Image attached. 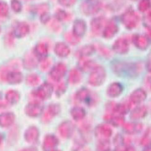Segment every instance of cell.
Masks as SVG:
<instances>
[{
  "mask_svg": "<svg viewBox=\"0 0 151 151\" xmlns=\"http://www.w3.org/2000/svg\"><path fill=\"white\" fill-rule=\"evenodd\" d=\"M112 69L120 77L133 78L141 73L142 66L138 63L115 62L112 64Z\"/></svg>",
  "mask_w": 151,
  "mask_h": 151,
  "instance_id": "obj_1",
  "label": "cell"
},
{
  "mask_svg": "<svg viewBox=\"0 0 151 151\" xmlns=\"http://www.w3.org/2000/svg\"><path fill=\"white\" fill-rule=\"evenodd\" d=\"M106 78V73L101 66H96L92 70L88 78L89 84L94 87L102 85Z\"/></svg>",
  "mask_w": 151,
  "mask_h": 151,
  "instance_id": "obj_2",
  "label": "cell"
},
{
  "mask_svg": "<svg viewBox=\"0 0 151 151\" xmlns=\"http://www.w3.org/2000/svg\"><path fill=\"white\" fill-rule=\"evenodd\" d=\"M54 87L48 82H45L33 92V95L39 100H45L51 96Z\"/></svg>",
  "mask_w": 151,
  "mask_h": 151,
  "instance_id": "obj_3",
  "label": "cell"
},
{
  "mask_svg": "<svg viewBox=\"0 0 151 151\" xmlns=\"http://www.w3.org/2000/svg\"><path fill=\"white\" fill-rule=\"evenodd\" d=\"M139 22V17L134 11L128 10L122 16V22L128 29H133L137 27Z\"/></svg>",
  "mask_w": 151,
  "mask_h": 151,
  "instance_id": "obj_4",
  "label": "cell"
},
{
  "mask_svg": "<svg viewBox=\"0 0 151 151\" xmlns=\"http://www.w3.org/2000/svg\"><path fill=\"white\" fill-rule=\"evenodd\" d=\"M5 72V81L10 84H18L23 80L22 73L16 70H11L10 67H4Z\"/></svg>",
  "mask_w": 151,
  "mask_h": 151,
  "instance_id": "obj_5",
  "label": "cell"
},
{
  "mask_svg": "<svg viewBox=\"0 0 151 151\" xmlns=\"http://www.w3.org/2000/svg\"><path fill=\"white\" fill-rule=\"evenodd\" d=\"M101 7V3L99 0H87L82 3L81 9L85 14L90 16L99 12Z\"/></svg>",
  "mask_w": 151,
  "mask_h": 151,
  "instance_id": "obj_6",
  "label": "cell"
},
{
  "mask_svg": "<svg viewBox=\"0 0 151 151\" xmlns=\"http://www.w3.org/2000/svg\"><path fill=\"white\" fill-rule=\"evenodd\" d=\"M95 137L99 140L109 139L112 135V128L106 124H101L97 125L95 128Z\"/></svg>",
  "mask_w": 151,
  "mask_h": 151,
  "instance_id": "obj_7",
  "label": "cell"
},
{
  "mask_svg": "<svg viewBox=\"0 0 151 151\" xmlns=\"http://www.w3.org/2000/svg\"><path fill=\"white\" fill-rule=\"evenodd\" d=\"M43 106L37 101H33L29 103L25 108V114L30 117H37L42 112Z\"/></svg>",
  "mask_w": 151,
  "mask_h": 151,
  "instance_id": "obj_8",
  "label": "cell"
},
{
  "mask_svg": "<svg viewBox=\"0 0 151 151\" xmlns=\"http://www.w3.org/2000/svg\"><path fill=\"white\" fill-rule=\"evenodd\" d=\"M66 71V66L64 63H59L52 68L50 72V76L54 81L58 82L64 77Z\"/></svg>",
  "mask_w": 151,
  "mask_h": 151,
  "instance_id": "obj_9",
  "label": "cell"
},
{
  "mask_svg": "<svg viewBox=\"0 0 151 151\" xmlns=\"http://www.w3.org/2000/svg\"><path fill=\"white\" fill-rule=\"evenodd\" d=\"M75 99L79 102H84L88 105L93 104L94 101V99L90 90L86 88H81L79 89L76 93Z\"/></svg>",
  "mask_w": 151,
  "mask_h": 151,
  "instance_id": "obj_10",
  "label": "cell"
},
{
  "mask_svg": "<svg viewBox=\"0 0 151 151\" xmlns=\"http://www.w3.org/2000/svg\"><path fill=\"white\" fill-rule=\"evenodd\" d=\"M74 129L75 126L71 121H65L59 125L58 130L62 137L70 138L73 136Z\"/></svg>",
  "mask_w": 151,
  "mask_h": 151,
  "instance_id": "obj_11",
  "label": "cell"
},
{
  "mask_svg": "<svg viewBox=\"0 0 151 151\" xmlns=\"http://www.w3.org/2000/svg\"><path fill=\"white\" fill-rule=\"evenodd\" d=\"M58 144L59 140L55 136L52 134H49L45 137L42 147L44 151H51L55 149Z\"/></svg>",
  "mask_w": 151,
  "mask_h": 151,
  "instance_id": "obj_12",
  "label": "cell"
},
{
  "mask_svg": "<svg viewBox=\"0 0 151 151\" xmlns=\"http://www.w3.org/2000/svg\"><path fill=\"white\" fill-rule=\"evenodd\" d=\"M60 111H61V108H60V106L59 104H50L48 106L47 111L44 114L42 120L45 123L49 122L53 118L59 114Z\"/></svg>",
  "mask_w": 151,
  "mask_h": 151,
  "instance_id": "obj_13",
  "label": "cell"
},
{
  "mask_svg": "<svg viewBox=\"0 0 151 151\" xmlns=\"http://www.w3.org/2000/svg\"><path fill=\"white\" fill-rule=\"evenodd\" d=\"M40 136V132L38 128L35 126L28 127L25 132L24 138L25 141L31 144H34L38 141Z\"/></svg>",
  "mask_w": 151,
  "mask_h": 151,
  "instance_id": "obj_14",
  "label": "cell"
},
{
  "mask_svg": "<svg viewBox=\"0 0 151 151\" xmlns=\"http://www.w3.org/2000/svg\"><path fill=\"white\" fill-rule=\"evenodd\" d=\"M112 47L113 50L117 54H125L129 50V43L124 37H120L114 42Z\"/></svg>",
  "mask_w": 151,
  "mask_h": 151,
  "instance_id": "obj_15",
  "label": "cell"
},
{
  "mask_svg": "<svg viewBox=\"0 0 151 151\" xmlns=\"http://www.w3.org/2000/svg\"><path fill=\"white\" fill-rule=\"evenodd\" d=\"M147 98V93L145 90L138 88L131 93L129 101L133 104H138L144 101Z\"/></svg>",
  "mask_w": 151,
  "mask_h": 151,
  "instance_id": "obj_16",
  "label": "cell"
},
{
  "mask_svg": "<svg viewBox=\"0 0 151 151\" xmlns=\"http://www.w3.org/2000/svg\"><path fill=\"white\" fill-rule=\"evenodd\" d=\"M16 120V116L13 112H6L0 114V127L7 128L12 125Z\"/></svg>",
  "mask_w": 151,
  "mask_h": 151,
  "instance_id": "obj_17",
  "label": "cell"
},
{
  "mask_svg": "<svg viewBox=\"0 0 151 151\" xmlns=\"http://www.w3.org/2000/svg\"><path fill=\"white\" fill-rule=\"evenodd\" d=\"M123 130L129 134H136L140 133L143 128V125L139 122L124 123L122 125Z\"/></svg>",
  "mask_w": 151,
  "mask_h": 151,
  "instance_id": "obj_18",
  "label": "cell"
},
{
  "mask_svg": "<svg viewBox=\"0 0 151 151\" xmlns=\"http://www.w3.org/2000/svg\"><path fill=\"white\" fill-rule=\"evenodd\" d=\"M123 90L124 87L120 83L113 82L108 86L106 93L111 98H116L122 94Z\"/></svg>",
  "mask_w": 151,
  "mask_h": 151,
  "instance_id": "obj_19",
  "label": "cell"
},
{
  "mask_svg": "<svg viewBox=\"0 0 151 151\" xmlns=\"http://www.w3.org/2000/svg\"><path fill=\"white\" fill-rule=\"evenodd\" d=\"M104 119L108 123L115 127L122 126L125 123V119L124 117V116L119 114H107L106 115L104 116Z\"/></svg>",
  "mask_w": 151,
  "mask_h": 151,
  "instance_id": "obj_20",
  "label": "cell"
},
{
  "mask_svg": "<svg viewBox=\"0 0 151 151\" xmlns=\"http://www.w3.org/2000/svg\"><path fill=\"white\" fill-rule=\"evenodd\" d=\"M87 25L85 21L83 20H76L73 24V33L78 37H82L86 33Z\"/></svg>",
  "mask_w": 151,
  "mask_h": 151,
  "instance_id": "obj_21",
  "label": "cell"
},
{
  "mask_svg": "<svg viewBox=\"0 0 151 151\" xmlns=\"http://www.w3.org/2000/svg\"><path fill=\"white\" fill-rule=\"evenodd\" d=\"M106 20L103 17H96L91 22V29L93 34L99 35L101 33L104 26Z\"/></svg>",
  "mask_w": 151,
  "mask_h": 151,
  "instance_id": "obj_22",
  "label": "cell"
},
{
  "mask_svg": "<svg viewBox=\"0 0 151 151\" xmlns=\"http://www.w3.org/2000/svg\"><path fill=\"white\" fill-rule=\"evenodd\" d=\"M147 114V108L146 106H139L134 108L130 113V117L132 120H139L145 118Z\"/></svg>",
  "mask_w": 151,
  "mask_h": 151,
  "instance_id": "obj_23",
  "label": "cell"
},
{
  "mask_svg": "<svg viewBox=\"0 0 151 151\" xmlns=\"http://www.w3.org/2000/svg\"><path fill=\"white\" fill-rule=\"evenodd\" d=\"M119 27L114 22H110L105 26L103 35L106 39H110L114 36L118 32Z\"/></svg>",
  "mask_w": 151,
  "mask_h": 151,
  "instance_id": "obj_24",
  "label": "cell"
},
{
  "mask_svg": "<svg viewBox=\"0 0 151 151\" xmlns=\"http://www.w3.org/2000/svg\"><path fill=\"white\" fill-rule=\"evenodd\" d=\"M133 42L135 46L141 50L146 49L149 46L148 40L142 35H134L133 37Z\"/></svg>",
  "mask_w": 151,
  "mask_h": 151,
  "instance_id": "obj_25",
  "label": "cell"
},
{
  "mask_svg": "<svg viewBox=\"0 0 151 151\" xmlns=\"http://www.w3.org/2000/svg\"><path fill=\"white\" fill-rule=\"evenodd\" d=\"M55 52L60 57H66L70 54V49L67 45L63 42H58L55 45Z\"/></svg>",
  "mask_w": 151,
  "mask_h": 151,
  "instance_id": "obj_26",
  "label": "cell"
},
{
  "mask_svg": "<svg viewBox=\"0 0 151 151\" xmlns=\"http://www.w3.org/2000/svg\"><path fill=\"white\" fill-rule=\"evenodd\" d=\"M29 31V25L25 22H20L14 29V34L18 37H22L26 36Z\"/></svg>",
  "mask_w": 151,
  "mask_h": 151,
  "instance_id": "obj_27",
  "label": "cell"
},
{
  "mask_svg": "<svg viewBox=\"0 0 151 151\" xmlns=\"http://www.w3.org/2000/svg\"><path fill=\"white\" fill-rule=\"evenodd\" d=\"M20 99V95L19 93L14 90H10L7 91L5 95V99L7 103L10 104H17Z\"/></svg>",
  "mask_w": 151,
  "mask_h": 151,
  "instance_id": "obj_28",
  "label": "cell"
},
{
  "mask_svg": "<svg viewBox=\"0 0 151 151\" xmlns=\"http://www.w3.org/2000/svg\"><path fill=\"white\" fill-rule=\"evenodd\" d=\"M71 116L76 121H81V120L85 118L86 116V112L83 108L76 106L72 108L71 110Z\"/></svg>",
  "mask_w": 151,
  "mask_h": 151,
  "instance_id": "obj_29",
  "label": "cell"
},
{
  "mask_svg": "<svg viewBox=\"0 0 151 151\" xmlns=\"http://www.w3.org/2000/svg\"><path fill=\"white\" fill-rule=\"evenodd\" d=\"M132 106V103L130 101H125L121 103H117L114 114L124 116L129 112Z\"/></svg>",
  "mask_w": 151,
  "mask_h": 151,
  "instance_id": "obj_30",
  "label": "cell"
},
{
  "mask_svg": "<svg viewBox=\"0 0 151 151\" xmlns=\"http://www.w3.org/2000/svg\"><path fill=\"white\" fill-rule=\"evenodd\" d=\"M35 55L42 60L46 58L48 54L47 46L44 43H39L35 49Z\"/></svg>",
  "mask_w": 151,
  "mask_h": 151,
  "instance_id": "obj_31",
  "label": "cell"
},
{
  "mask_svg": "<svg viewBox=\"0 0 151 151\" xmlns=\"http://www.w3.org/2000/svg\"><path fill=\"white\" fill-rule=\"evenodd\" d=\"M79 68L83 71H88L90 70H92L96 66L95 63L90 60L85 58V57L81 58L79 62Z\"/></svg>",
  "mask_w": 151,
  "mask_h": 151,
  "instance_id": "obj_32",
  "label": "cell"
},
{
  "mask_svg": "<svg viewBox=\"0 0 151 151\" xmlns=\"http://www.w3.org/2000/svg\"><path fill=\"white\" fill-rule=\"evenodd\" d=\"M82 75L77 69H73L70 71L68 77V81L71 84H77L81 82Z\"/></svg>",
  "mask_w": 151,
  "mask_h": 151,
  "instance_id": "obj_33",
  "label": "cell"
},
{
  "mask_svg": "<svg viewBox=\"0 0 151 151\" xmlns=\"http://www.w3.org/2000/svg\"><path fill=\"white\" fill-rule=\"evenodd\" d=\"M95 51V48L93 45H86V46L82 47L78 52V55L81 57H86L92 55Z\"/></svg>",
  "mask_w": 151,
  "mask_h": 151,
  "instance_id": "obj_34",
  "label": "cell"
},
{
  "mask_svg": "<svg viewBox=\"0 0 151 151\" xmlns=\"http://www.w3.org/2000/svg\"><path fill=\"white\" fill-rule=\"evenodd\" d=\"M40 82V78L36 74H31L27 76L26 78L27 84L29 86H36Z\"/></svg>",
  "mask_w": 151,
  "mask_h": 151,
  "instance_id": "obj_35",
  "label": "cell"
},
{
  "mask_svg": "<svg viewBox=\"0 0 151 151\" xmlns=\"http://www.w3.org/2000/svg\"><path fill=\"white\" fill-rule=\"evenodd\" d=\"M97 151H111V145L109 139H102L99 140L98 142Z\"/></svg>",
  "mask_w": 151,
  "mask_h": 151,
  "instance_id": "obj_36",
  "label": "cell"
},
{
  "mask_svg": "<svg viewBox=\"0 0 151 151\" xmlns=\"http://www.w3.org/2000/svg\"><path fill=\"white\" fill-rule=\"evenodd\" d=\"M24 64L25 67L27 69H33L36 66V62L35 58L29 55H28L24 59Z\"/></svg>",
  "mask_w": 151,
  "mask_h": 151,
  "instance_id": "obj_37",
  "label": "cell"
},
{
  "mask_svg": "<svg viewBox=\"0 0 151 151\" xmlns=\"http://www.w3.org/2000/svg\"><path fill=\"white\" fill-rule=\"evenodd\" d=\"M65 37L67 42H68L70 44L73 45L77 44L80 41V37H78L76 36H75L73 33H66L65 35Z\"/></svg>",
  "mask_w": 151,
  "mask_h": 151,
  "instance_id": "obj_38",
  "label": "cell"
},
{
  "mask_svg": "<svg viewBox=\"0 0 151 151\" xmlns=\"http://www.w3.org/2000/svg\"><path fill=\"white\" fill-rule=\"evenodd\" d=\"M55 17L58 20L65 21V20H69L70 19V15L63 10L58 9L56 12Z\"/></svg>",
  "mask_w": 151,
  "mask_h": 151,
  "instance_id": "obj_39",
  "label": "cell"
},
{
  "mask_svg": "<svg viewBox=\"0 0 151 151\" xmlns=\"http://www.w3.org/2000/svg\"><path fill=\"white\" fill-rule=\"evenodd\" d=\"M140 144L141 146L145 147L151 146V137L150 136V132L149 130H147L142 137L140 141Z\"/></svg>",
  "mask_w": 151,
  "mask_h": 151,
  "instance_id": "obj_40",
  "label": "cell"
},
{
  "mask_svg": "<svg viewBox=\"0 0 151 151\" xmlns=\"http://www.w3.org/2000/svg\"><path fill=\"white\" fill-rule=\"evenodd\" d=\"M150 0H141L138 4V9L141 12H146L150 8Z\"/></svg>",
  "mask_w": 151,
  "mask_h": 151,
  "instance_id": "obj_41",
  "label": "cell"
},
{
  "mask_svg": "<svg viewBox=\"0 0 151 151\" xmlns=\"http://www.w3.org/2000/svg\"><path fill=\"white\" fill-rule=\"evenodd\" d=\"M9 12V7L5 2L0 3V17H6Z\"/></svg>",
  "mask_w": 151,
  "mask_h": 151,
  "instance_id": "obj_42",
  "label": "cell"
},
{
  "mask_svg": "<svg viewBox=\"0 0 151 151\" xmlns=\"http://www.w3.org/2000/svg\"><path fill=\"white\" fill-rule=\"evenodd\" d=\"M67 88L65 82H61L58 85L57 88H56V95L58 96H60L63 94L65 93Z\"/></svg>",
  "mask_w": 151,
  "mask_h": 151,
  "instance_id": "obj_43",
  "label": "cell"
},
{
  "mask_svg": "<svg viewBox=\"0 0 151 151\" xmlns=\"http://www.w3.org/2000/svg\"><path fill=\"white\" fill-rule=\"evenodd\" d=\"M11 7L12 10L16 12H19L22 10V4L19 0H12Z\"/></svg>",
  "mask_w": 151,
  "mask_h": 151,
  "instance_id": "obj_44",
  "label": "cell"
},
{
  "mask_svg": "<svg viewBox=\"0 0 151 151\" xmlns=\"http://www.w3.org/2000/svg\"><path fill=\"white\" fill-rule=\"evenodd\" d=\"M51 60L49 58H44L42 60L41 63V69L42 71L47 70L51 65Z\"/></svg>",
  "mask_w": 151,
  "mask_h": 151,
  "instance_id": "obj_45",
  "label": "cell"
},
{
  "mask_svg": "<svg viewBox=\"0 0 151 151\" xmlns=\"http://www.w3.org/2000/svg\"><path fill=\"white\" fill-rule=\"evenodd\" d=\"M76 1L77 0H58V2L63 6L69 7L74 4Z\"/></svg>",
  "mask_w": 151,
  "mask_h": 151,
  "instance_id": "obj_46",
  "label": "cell"
},
{
  "mask_svg": "<svg viewBox=\"0 0 151 151\" xmlns=\"http://www.w3.org/2000/svg\"><path fill=\"white\" fill-rule=\"evenodd\" d=\"M99 50L103 56H104L105 57H107V58H109L111 56V52L106 48H105L104 47H100Z\"/></svg>",
  "mask_w": 151,
  "mask_h": 151,
  "instance_id": "obj_47",
  "label": "cell"
},
{
  "mask_svg": "<svg viewBox=\"0 0 151 151\" xmlns=\"http://www.w3.org/2000/svg\"><path fill=\"white\" fill-rule=\"evenodd\" d=\"M50 19V16L48 13L47 12H44L42 14L41 16V20L44 24H46L47 22Z\"/></svg>",
  "mask_w": 151,
  "mask_h": 151,
  "instance_id": "obj_48",
  "label": "cell"
},
{
  "mask_svg": "<svg viewBox=\"0 0 151 151\" xmlns=\"http://www.w3.org/2000/svg\"><path fill=\"white\" fill-rule=\"evenodd\" d=\"M147 70L149 72L151 73V54L149 55L147 60V64H146Z\"/></svg>",
  "mask_w": 151,
  "mask_h": 151,
  "instance_id": "obj_49",
  "label": "cell"
},
{
  "mask_svg": "<svg viewBox=\"0 0 151 151\" xmlns=\"http://www.w3.org/2000/svg\"><path fill=\"white\" fill-rule=\"evenodd\" d=\"M121 151H137V150H136V149L134 147L131 146H127Z\"/></svg>",
  "mask_w": 151,
  "mask_h": 151,
  "instance_id": "obj_50",
  "label": "cell"
},
{
  "mask_svg": "<svg viewBox=\"0 0 151 151\" xmlns=\"http://www.w3.org/2000/svg\"><path fill=\"white\" fill-rule=\"evenodd\" d=\"M52 27L53 28V29H55L56 30H58V29L60 28V26L58 24H57V22L54 21L53 22V23L52 24Z\"/></svg>",
  "mask_w": 151,
  "mask_h": 151,
  "instance_id": "obj_51",
  "label": "cell"
},
{
  "mask_svg": "<svg viewBox=\"0 0 151 151\" xmlns=\"http://www.w3.org/2000/svg\"><path fill=\"white\" fill-rule=\"evenodd\" d=\"M21 151H37V149L35 147H29L25 148Z\"/></svg>",
  "mask_w": 151,
  "mask_h": 151,
  "instance_id": "obj_52",
  "label": "cell"
},
{
  "mask_svg": "<svg viewBox=\"0 0 151 151\" xmlns=\"http://www.w3.org/2000/svg\"><path fill=\"white\" fill-rule=\"evenodd\" d=\"M146 20L148 23L151 24V11H150L146 16Z\"/></svg>",
  "mask_w": 151,
  "mask_h": 151,
  "instance_id": "obj_53",
  "label": "cell"
},
{
  "mask_svg": "<svg viewBox=\"0 0 151 151\" xmlns=\"http://www.w3.org/2000/svg\"><path fill=\"white\" fill-rule=\"evenodd\" d=\"M4 139V135L0 132V144H1V142H3Z\"/></svg>",
  "mask_w": 151,
  "mask_h": 151,
  "instance_id": "obj_54",
  "label": "cell"
},
{
  "mask_svg": "<svg viewBox=\"0 0 151 151\" xmlns=\"http://www.w3.org/2000/svg\"><path fill=\"white\" fill-rule=\"evenodd\" d=\"M143 151H151V146H149L145 147V148L143 150Z\"/></svg>",
  "mask_w": 151,
  "mask_h": 151,
  "instance_id": "obj_55",
  "label": "cell"
},
{
  "mask_svg": "<svg viewBox=\"0 0 151 151\" xmlns=\"http://www.w3.org/2000/svg\"><path fill=\"white\" fill-rule=\"evenodd\" d=\"M1 95H0V108H1V106H3V104H2V103L1 102Z\"/></svg>",
  "mask_w": 151,
  "mask_h": 151,
  "instance_id": "obj_56",
  "label": "cell"
},
{
  "mask_svg": "<svg viewBox=\"0 0 151 151\" xmlns=\"http://www.w3.org/2000/svg\"><path fill=\"white\" fill-rule=\"evenodd\" d=\"M149 81H150V90L151 91V78L149 79Z\"/></svg>",
  "mask_w": 151,
  "mask_h": 151,
  "instance_id": "obj_57",
  "label": "cell"
},
{
  "mask_svg": "<svg viewBox=\"0 0 151 151\" xmlns=\"http://www.w3.org/2000/svg\"><path fill=\"white\" fill-rule=\"evenodd\" d=\"M83 151H90V150L88 149H84Z\"/></svg>",
  "mask_w": 151,
  "mask_h": 151,
  "instance_id": "obj_58",
  "label": "cell"
},
{
  "mask_svg": "<svg viewBox=\"0 0 151 151\" xmlns=\"http://www.w3.org/2000/svg\"><path fill=\"white\" fill-rule=\"evenodd\" d=\"M51 151H61V150H57V149H54V150H51Z\"/></svg>",
  "mask_w": 151,
  "mask_h": 151,
  "instance_id": "obj_59",
  "label": "cell"
},
{
  "mask_svg": "<svg viewBox=\"0 0 151 151\" xmlns=\"http://www.w3.org/2000/svg\"><path fill=\"white\" fill-rule=\"evenodd\" d=\"M0 32H1V28H0Z\"/></svg>",
  "mask_w": 151,
  "mask_h": 151,
  "instance_id": "obj_60",
  "label": "cell"
},
{
  "mask_svg": "<svg viewBox=\"0 0 151 151\" xmlns=\"http://www.w3.org/2000/svg\"><path fill=\"white\" fill-rule=\"evenodd\" d=\"M133 1H137V0H133Z\"/></svg>",
  "mask_w": 151,
  "mask_h": 151,
  "instance_id": "obj_61",
  "label": "cell"
}]
</instances>
